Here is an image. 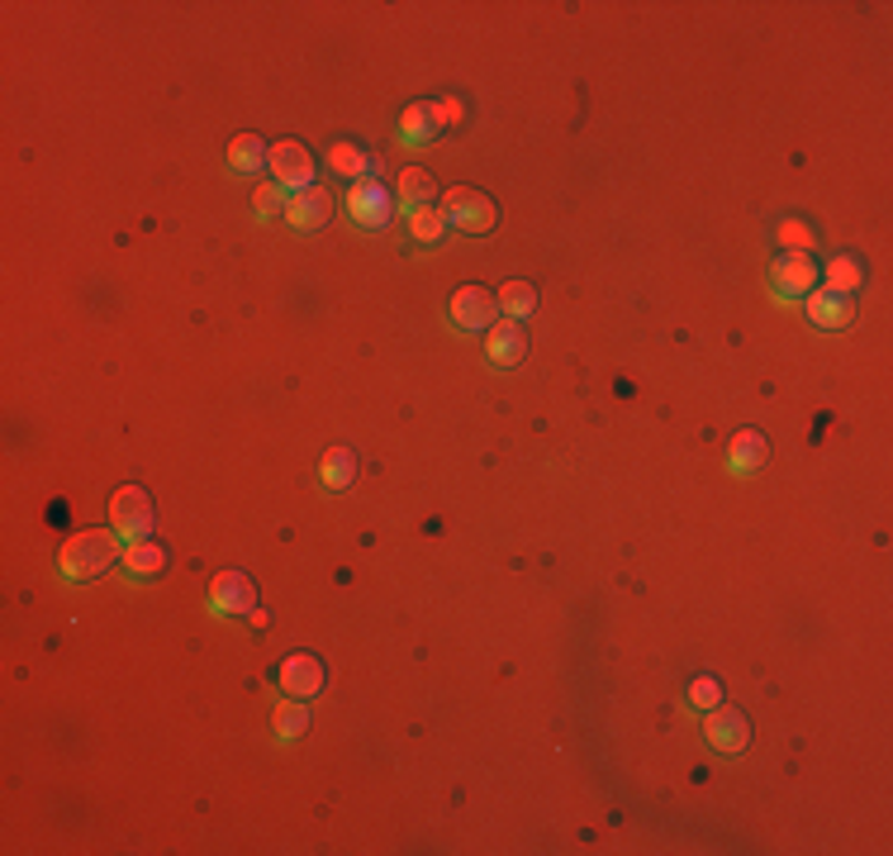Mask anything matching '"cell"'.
Instances as JSON below:
<instances>
[{"label": "cell", "mask_w": 893, "mask_h": 856, "mask_svg": "<svg viewBox=\"0 0 893 856\" xmlns=\"http://www.w3.org/2000/svg\"><path fill=\"white\" fill-rule=\"evenodd\" d=\"M210 609L214 614H233V618H252L258 605V585H252L243 571H219L214 585H210Z\"/></svg>", "instance_id": "ba28073f"}, {"label": "cell", "mask_w": 893, "mask_h": 856, "mask_svg": "<svg viewBox=\"0 0 893 856\" xmlns=\"http://www.w3.org/2000/svg\"><path fill=\"white\" fill-rule=\"evenodd\" d=\"M285 205H291V190H281L276 181H266V186H258V196H252V215H258V219H281Z\"/></svg>", "instance_id": "d4e9b609"}, {"label": "cell", "mask_w": 893, "mask_h": 856, "mask_svg": "<svg viewBox=\"0 0 893 856\" xmlns=\"http://www.w3.org/2000/svg\"><path fill=\"white\" fill-rule=\"evenodd\" d=\"M271 728H276L281 742H300V738H305V733H309V709H305V700H281Z\"/></svg>", "instance_id": "7402d4cb"}, {"label": "cell", "mask_w": 893, "mask_h": 856, "mask_svg": "<svg viewBox=\"0 0 893 856\" xmlns=\"http://www.w3.org/2000/svg\"><path fill=\"white\" fill-rule=\"evenodd\" d=\"M266 171H271V181H276L281 190H309L314 186V153L305 148L300 138H281V143H271V163H266Z\"/></svg>", "instance_id": "3957f363"}, {"label": "cell", "mask_w": 893, "mask_h": 856, "mask_svg": "<svg viewBox=\"0 0 893 856\" xmlns=\"http://www.w3.org/2000/svg\"><path fill=\"white\" fill-rule=\"evenodd\" d=\"M446 320H452L461 333H485L494 320H500V300L485 285H461V291L446 300Z\"/></svg>", "instance_id": "277c9868"}, {"label": "cell", "mask_w": 893, "mask_h": 856, "mask_svg": "<svg viewBox=\"0 0 893 856\" xmlns=\"http://www.w3.org/2000/svg\"><path fill=\"white\" fill-rule=\"evenodd\" d=\"M485 357L494 367H518V362L528 357V328L518 320H494L485 328Z\"/></svg>", "instance_id": "8fae6325"}, {"label": "cell", "mask_w": 893, "mask_h": 856, "mask_svg": "<svg viewBox=\"0 0 893 856\" xmlns=\"http://www.w3.org/2000/svg\"><path fill=\"white\" fill-rule=\"evenodd\" d=\"M446 215H442V205H428V210H419V215H409V238H419L423 248H433V243H442L446 238Z\"/></svg>", "instance_id": "cb8c5ba5"}, {"label": "cell", "mask_w": 893, "mask_h": 856, "mask_svg": "<svg viewBox=\"0 0 893 856\" xmlns=\"http://www.w3.org/2000/svg\"><path fill=\"white\" fill-rule=\"evenodd\" d=\"M808 320H812V328L837 333V328H847V324L855 320V310H851V300H847V295L812 291V295H808Z\"/></svg>", "instance_id": "9a60e30c"}, {"label": "cell", "mask_w": 893, "mask_h": 856, "mask_svg": "<svg viewBox=\"0 0 893 856\" xmlns=\"http://www.w3.org/2000/svg\"><path fill=\"white\" fill-rule=\"evenodd\" d=\"M442 129H438V119H433V105H409L405 115H400V138L405 143H433Z\"/></svg>", "instance_id": "603a6c76"}, {"label": "cell", "mask_w": 893, "mask_h": 856, "mask_svg": "<svg viewBox=\"0 0 893 856\" xmlns=\"http://www.w3.org/2000/svg\"><path fill=\"white\" fill-rule=\"evenodd\" d=\"M328 215H333V196H328V190H318V186L295 190L291 205H285V219H291L295 229H305V233L309 229H324Z\"/></svg>", "instance_id": "7c38bea8"}, {"label": "cell", "mask_w": 893, "mask_h": 856, "mask_svg": "<svg viewBox=\"0 0 893 856\" xmlns=\"http://www.w3.org/2000/svg\"><path fill=\"white\" fill-rule=\"evenodd\" d=\"M690 704H694V709H713V704H723V686H717L713 676H698L694 686H690Z\"/></svg>", "instance_id": "4316f807"}, {"label": "cell", "mask_w": 893, "mask_h": 856, "mask_svg": "<svg viewBox=\"0 0 893 856\" xmlns=\"http://www.w3.org/2000/svg\"><path fill=\"white\" fill-rule=\"evenodd\" d=\"M433 119H438V129H452V124L466 119V105L456 95H442V101H433Z\"/></svg>", "instance_id": "83f0119b"}, {"label": "cell", "mask_w": 893, "mask_h": 856, "mask_svg": "<svg viewBox=\"0 0 893 856\" xmlns=\"http://www.w3.org/2000/svg\"><path fill=\"white\" fill-rule=\"evenodd\" d=\"M433 200H438V181H433V171H423V167H405V171H400V181H395V205H400V210H409V215H419V210H428Z\"/></svg>", "instance_id": "4fadbf2b"}, {"label": "cell", "mask_w": 893, "mask_h": 856, "mask_svg": "<svg viewBox=\"0 0 893 856\" xmlns=\"http://www.w3.org/2000/svg\"><path fill=\"white\" fill-rule=\"evenodd\" d=\"M827 285H822V291H832V295H855L860 291V285H865V262H860V258H851V252H841V258H832V262H827Z\"/></svg>", "instance_id": "ac0fdd59"}, {"label": "cell", "mask_w": 893, "mask_h": 856, "mask_svg": "<svg viewBox=\"0 0 893 856\" xmlns=\"http://www.w3.org/2000/svg\"><path fill=\"white\" fill-rule=\"evenodd\" d=\"M818 262L808 258V252H785L775 267H770V291L775 300H808L812 291H818Z\"/></svg>", "instance_id": "5b68a950"}, {"label": "cell", "mask_w": 893, "mask_h": 856, "mask_svg": "<svg viewBox=\"0 0 893 856\" xmlns=\"http://www.w3.org/2000/svg\"><path fill=\"white\" fill-rule=\"evenodd\" d=\"M494 300H500V314H504V320H518V324L537 310V291H533V281H504Z\"/></svg>", "instance_id": "ffe728a7"}, {"label": "cell", "mask_w": 893, "mask_h": 856, "mask_svg": "<svg viewBox=\"0 0 893 856\" xmlns=\"http://www.w3.org/2000/svg\"><path fill=\"white\" fill-rule=\"evenodd\" d=\"M276 680H281V690L291 695V700H314V695L324 690L328 671H324V661H318L314 653H291V657L281 661Z\"/></svg>", "instance_id": "30bf717a"}, {"label": "cell", "mask_w": 893, "mask_h": 856, "mask_svg": "<svg viewBox=\"0 0 893 856\" xmlns=\"http://www.w3.org/2000/svg\"><path fill=\"white\" fill-rule=\"evenodd\" d=\"M442 215H446V225L461 229V233H490L494 219H500L494 200L485 196V190H475V186H452L446 190Z\"/></svg>", "instance_id": "7a4b0ae2"}, {"label": "cell", "mask_w": 893, "mask_h": 856, "mask_svg": "<svg viewBox=\"0 0 893 856\" xmlns=\"http://www.w3.org/2000/svg\"><path fill=\"white\" fill-rule=\"evenodd\" d=\"M347 215H353L361 229H390L395 196L380 181H357L353 190H347Z\"/></svg>", "instance_id": "9c48e42d"}, {"label": "cell", "mask_w": 893, "mask_h": 856, "mask_svg": "<svg viewBox=\"0 0 893 856\" xmlns=\"http://www.w3.org/2000/svg\"><path fill=\"white\" fill-rule=\"evenodd\" d=\"M109 519H115V533L119 537H153V500L143 486H124L115 490V500H109Z\"/></svg>", "instance_id": "8992f818"}, {"label": "cell", "mask_w": 893, "mask_h": 856, "mask_svg": "<svg viewBox=\"0 0 893 856\" xmlns=\"http://www.w3.org/2000/svg\"><path fill=\"white\" fill-rule=\"evenodd\" d=\"M328 167L338 171V177H361V181H376L380 177V163L357 143H333L328 148Z\"/></svg>", "instance_id": "2e32d148"}, {"label": "cell", "mask_w": 893, "mask_h": 856, "mask_svg": "<svg viewBox=\"0 0 893 856\" xmlns=\"http://www.w3.org/2000/svg\"><path fill=\"white\" fill-rule=\"evenodd\" d=\"M765 462H770V442H765V434H756V428H742L737 438H732L727 448V467L737 476H756Z\"/></svg>", "instance_id": "5bb4252c"}, {"label": "cell", "mask_w": 893, "mask_h": 856, "mask_svg": "<svg viewBox=\"0 0 893 856\" xmlns=\"http://www.w3.org/2000/svg\"><path fill=\"white\" fill-rule=\"evenodd\" d=\"M779 243H785V252H808L812 248V229L799 225V219H779Z\"/></svg>", "instance_id": "484cf974"}, {"label": "cell", "mask_w": 893, "mask_h": 856, "mask_svg": "<svg viewBox=\"0 0 893 856\" xmlns=\"http://www.w3.org/2000/svg\"><path fill=\"white\" fill-rule=\"evenodd\" d=\"M704 738H708V748H713V752L737 756V752L752 748V719H746L742 709L713 704V709H708V719H704Z\"/></svg>", "instance_id": "52a82bcc"}, {"label": "cell", "mask_w": 893, "mask_h": 856, "mask_svg": "<svg viewBox=\"0 0 893 856\" xmlns=\"http://www.w3.org/2000/svg\"><path fill=\"white\" fill-rule=\"evenodd\" d=\"M318 476H324L328 490H347V486L357 481V457L347 452V448H328L324 462H318Z\"/></svg>", "instance_id": "44dd1931"}, {"label": "cell", "mask_w": 893, "mask_h": 856, "mask_svg": "<svg viewBox=\"0 0 893 856\" xmlns=\"http://www.w3.org/2000/svg\"><path fill=\"white\" fill-rule=\"evenodd\" d=\"M124 566H129V576L153 581L157 571H167V547L153 543V537H138V543L124 547Z\"/></svg>", "instance_id": "d6986e66"}, {"label": "cell", "mask_w": 893, "mask_h": 856, "mask_svg": "<svg viewBox=\"0 0 893 856\" xmlns=\"http://www.w3.org/2000/svg\"><path fill=\"white\" fill-rule=\"evenodd\" d=\"M115 562H119V543H115V533H105V529H86V533L67 537V547H62V557H57L62 576L76 581V585L101 581Z\"/></svg>", "instance_id": "6da1fadb"}, {"label": "cell", "mask_w": 893, "mask_h": 856, "mask_svg": "<svg viewBox=\"0 0 893 856\" xmlns=\"http://www.w3.org/2000/svg\"><path fill=\"white\" fill-rule=\"evenodd\" d=\"M271 163V148L258 138V134H238L229 143V167L238 171V177H258V171Z\"/></svg>", "instance_id": "e0dca14e"}]
</instances>
